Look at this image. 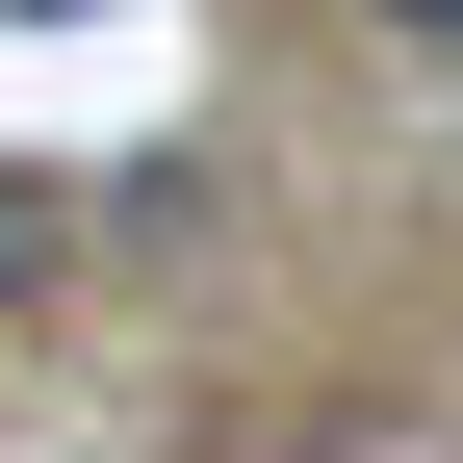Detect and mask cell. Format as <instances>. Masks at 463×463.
<instances>
[{"mask_svg": "<svg viewBox=\"0 0 463 463\" xmlns=\"http://www.w3.org/2000/svg\"><path fill=\"white\" fill-rule=\"evenodd\" d=\"M26 283H52V181H0V309H26Z\"/></svg>", "mask_w": 463, "mask_h": 463, "instance_id": "cell-1", "label": "cell"}, {"mask_svg": "<svg viewBox=\"0 0 463 463\" xmlns=\"http://www.w3.org/2000/svg\"><path fill=\"white\" fill-rule=\"evenodd\" d=\"M361 26H412V52H463V0H361Z\"/></svg>", "mask_w": 463, "mask_h": 463, "instance_id": "cell-2", "label": "cell"}]
</instances>
